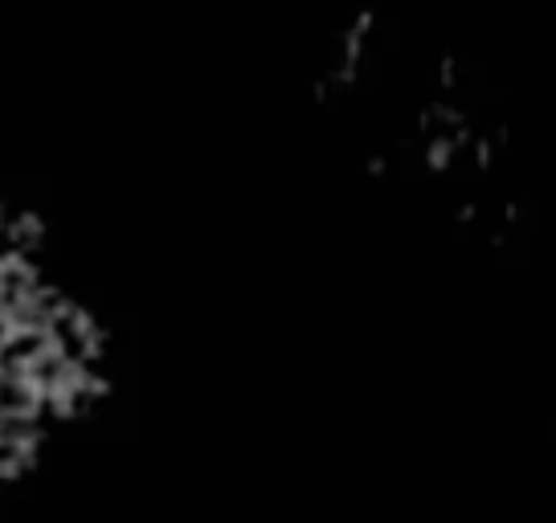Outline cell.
<instances>
[{
	"label": "cell",
	"instance_id": "6da1fadb",
	"mask_svg": "<svg viewBox=\"0 0 556 523\" xmlns=\"http://www.w3.org/2000/svg\"><path fill=\"white\" fill-rule=\"evenodd\" d=\"M119 340L50 217L0 192V495L25 490L106 413Z\"/></svg>",
	"mask_w": 556,
	"mask_h": 523
}]
</instances>
